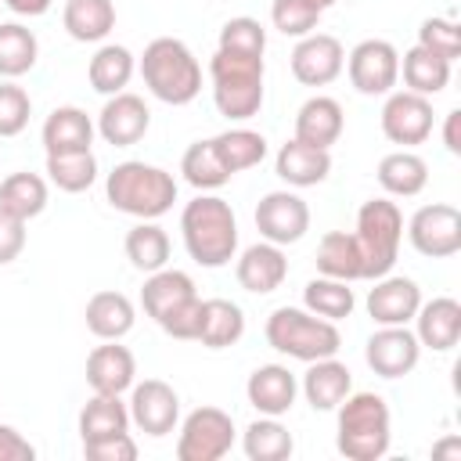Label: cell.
Listing matches in <instances>:
<instances>
[{
  "label": "cell",
  "mask_w": 461,
  "mask_h": 461,
  "mask_svg": "<svg viewBox=\"0 0 461 461\" xmlns=\"http://www.w3.org/2000/svg\"><path fill=\"white\" fill-rule=\"evenodd\" d=\"M29 115H32L29 94L18 83L4 79L0 83V137H18L29 126Z\"/></svg>",
  "instance_id": "obj_46"
},
{
  "label": "cell",
  "mask_w": 461,
  "mask_h": 461,
  "mask_svg": "<svg viewBox=\"0 0 461 461\" xmlns=\"http://www.w3.org/2000/svg\"><path fill=\"white\" fill-rule=\"evenodd\" d=\"M267 342H270V349L310 364V360L335 357L342 346V335H339L335 321H324L299 306H277L267 317Z\"/></svg>",
  "instance_id": "obj_5"
},
{
  "label": "cell",
  "mask_w": 461,
  "mask_h": 461,
  "mask_svg": "<svg viewBox=\"0 0 461 461\" xmlns=\"http://www.w3.org/2000/svg\"><path fill=\"white\" fill-rule=\"evenodd\" d=\"M140 79L144 86L166 104H191L202 94V65L191 47L176 36H158L140 54Z\"/></svg>",
  "instance_id": "obj_2"
},
{
  "label": "cell",
  "mask_w": 461,
  "mask_h": 461,
  "mask_svg": "<svg viewBox=\"0 0 461 461\" xmlns=\"http://www.w3.org/2000/svg\"><path fill=\"white\" fill-rule=\"evenodd\" d=\"M241 450H245L249 461H285V457H292L295 439H292V432H288L277 418L263 414V418H256V421L245 429Z\"/></svg>",
  "instance_id": "obj_36"
},
{
  "label": "cell",
  "mask_w": 461,
  "mask_h": 461,
  "mask_svg": "<svg viewBox=\"0 0 461 461\" xmlns=\"http://www.w3.org/2000/svg\"><path fill=\"white\" fill-rule=\"evenodd\" d=\"M209 79L220 115L245 122L263 108V58L216 50L209 61Z\"/></svg>",
  "instance_id": "obj_6"
},
{
  "label": "cell",
  "mask_w": 461,
  "mask_h": 461,
  "mask_svg": "<svg viewBox=\"0 0 461 461\" xmlns=\"http://www.w3.org/2000/svg\"><path fill=\"white\" fill-rule=\"evenodd\" d=\"M339 432L335 447L349 461H378L389 454L393 443V418L389 403L378 393H349L339 407Z\"/></svg>",
  "instance_id": "obj_3"
},
{
  "label": "cell",
  "mask_w": 461,
  "mask_h": 461,
  "mask_svg": "<svg viewBox=\"0 0 461 461\" xmlns=\"http://www.w3.org/2000/svg\"><path fill=\"white\" fill-rule=\"evenodd\" d=\"M22 249H25V220L0 209V267L14 263L22 256Z\"/></svg>",
  "instance_id": "obj_49"
},
{
  "label": "cell",
  "mask_w": 461,
  "mask_h": 461,
  "mask_svg": "<svg viewBox=\"0 0 461 461\" xmlns=\"http://www.w3.org/2000/svg\"><path fill=\"white\" fill-rule=\"evenodd\" d=\"M0 209L18 220H32L47 209V180L40 173H11L0 180Z\"/></svg>",
  "instance_id": "obj_37"
},
{
  "label": "cell",
  "mask_w": 461,
  "mask_h": 461,
  "mask_svg": "<svg viewBox=\"0 0 461 461\" xmlns=\"http://www.w3.org/2000/svg\"><path fill=\"white\" fill-rule=\"evenodd\" d=\"M104 194L112 202V209L137 216V220H158L173 209L176 202V180L173 173L148 166V162H119L108 180H104Z\"/></svg>",
  "instance_id": "obj_4"
},
{
  "label": "cell",
  "mask_w": 461,
  "mask_h": 461,
  "mask_svg": "<svg viewBox=\"0 0 461 461\" xmlns=\"http://www.w3.org/2000/svg\"><path fill=\"white\" fill-rule=\"evenodd\" d=\"M349 393H353V375L342 360L335 357L310 360V371L303 375V396L313 411H335Z\"/></svg>",
  "instance_id": "obj_25"
},
{
  "label": "cell",
  "mask_w": 461,
  "mask_h": 461,
  "mask_svg": "<svg viewBox=\"0 0 461 461\" xmlns=\"http://www.w3.org/2000/svg\"><path fill=\"white\" fill-rule=\"evenodd\" d=\"M310 4H313V7H321V11H328V7L335 4V0H310Z\"/></svg>",
  "instance_id": "obj_54"
},
{
  "label": "cell",
  "mask_w": 461,
  "mask_h": 461,
  "mask_svg": "<svg viewBox=\"0 0 461 461\" xmlns=\"http://www.w3.org/2000/svg\"><path fill=\"white\" fill-rule=\"evenodd\" d=\"M133 68H137V61H133V54H130L122 43H104V47H97V54L90 58L86 79H90V86H94L97 94L112 97V94H122V90H126V83L133 79Z\"/></svg>",
  "instance_id": "obj_31"
},
{
  "label": "cell",
  "mask_w": 461,
  "mask_h": 461,
  "mask_svg": "<svg viewBox=\"0 0 461 461\" xmlns=\"http://www.w3.org/2000/svg\"><path fill=\"white\" fill-rule=\"evenodd\" d=\"M256 230L263 241L292 245L310 230V205L295 191H270L256 205Z\"/></svg>",
  "instance_id": "obj_13"
},
{
  "label": "cell",
  "mask_w": 461,
  "mask_h": 461,
  "mask_svg": "<svg viewBox=\"0 0 461 461\" xmlns=\"http://www.w3.org/2000/svg\"><path fill=\"white\" fill-rule=\"evenodd\" d=\"M461 112L454 108V112H447V119H443V144H447V151L450 155H461Z\"/></svg>",
  "instance_id": "obj_51"
},
{
  "label": "cell",
  "mask_w": 461,
  "mask_h": 461,
  "mask_svg": "<svg viewBox=\"0 0 461 461\" xmlns=\"http://www.w3.org/2000/svg\"><path fill=\"white\" fill-rule=\"evenodd\" d=\"M292 76L303 83V86H328L331 79H339L342 65H346V50L335 36L328 32H310L295 43L292 58Z\"/></svg>",
  "instance_id": "obj_15"
},
{
  "label": "cell",
  "mask_w": 461,
  "mask_h": 461,
  "mask_svg": "<svg viewBox=\"0 0 461 461\" xmlns=\"http://www.w3.org/2000/svg\"><path fill=\"white\" fill-rule=\"evenodd\" d=\"M158 328H162L169 339H198V328H202V299L194 295V299L180 303L176 310H169V313L158 321Z\"/></svg>",
  "instance_id": "obj_47"
},
{
  "label": "cell",
  "mask_w": 461,
  "mask_h": 461,
  "mask_svg": "<svg viewBox=\"0 0 461 461\" xmlns=\"http://www.w3.org/2000/svg\"><path fill=\"white\" fill-rule=\"evenodd\" d=\"M418 47L454 65V58H461V25L454 18H425L418 29Z\"/></svg>",
  "instance_id": "obj_45"
},
{
  "label": "cell",
  "mask_w": 461,
  "mask_h": 461,
  "mask_svg": "<svg viewBox=\"0 0 461 461\" xmlns=\"http://www.w3.org/2000/svg\"><path fill=\"white\" fill-rule=\"evenodd\" d=\"M126 407H130V421L148 436H169L180 421V396L162 378L133 382Z\"/></svg>",
  "instance_id": "obj_14"
},
{
  "label": "cell",
  "mask_w": 461,
  "mask_h": 461,
  "mask_svg": "<svg viewBox=\"0 0 461 461\" xmlns=\"http://www.w3.org/2000/svg\"><path fill=\"white\" fill-rule=\"evenodd\" d=\"M432 457H461V439H443V443H436L432 447Z\"/></svg>",
  "instance_id": "obj_53"
},
{
  "label": "cell",
  "mask_w": 461,
  "mask_h": 461,
  "mask_svg": "<svg viewBox=\"0 0 461 461\" xmlns=\"http://www.w3.org/2000/svg\"><path fill=\"white\" fill-rule=\"evenodd\" d=\"M357 249L364 259V281L385 277L396 259H400V241H403V212L389 198H371L357 212Z\"/></svg>",
  "instance_id": "obj_7"
},
{
  "label": "cell",
  "mask_w": 461,
  "mask_h": 461,
  "mask_svg": "<svg viewBox=\"0 0 461 461\" xmlns=\"http://www.w3.org/2000/svg\"><path fill=\"white\" fill-rule=\"evenodd\" d=\"M133 321H137V310L122 292H97L86 303V328L97 339H122L133 328Z\"/></svg>",
  "instance_id": "obj_33"
},
{
  "label": "cell",
  "mask_w": 461,
  "mask_h": 461,
  "mask_svg": "<svg viewBox=\"0 0 461 461\" xmlns=\"http://www.w3.org/2000/svg\"><path fill=\"white\" fill-rule=\"evenodd\" d=\"M148 126H151V112H148L144 97L122 90V94H112L104 101V108L97 112V126L94 130L112 148H130L148 133Z\"/></svg>",
  "instance_id": "obj_16"
},
{
  "label": "cell",
  "mask_w": 461,
  "mask_h": 461,
  "mask_svg": "<svg viewBox=\"0 0 461 461\" xmlns=\"http://www.w3.org/2000/svg\"><path fill=\"white\" fill-rule=\"evenodd\" d=\"M83 454L90 461H133L137 457V443L130 439V432H119V436H108V439L83 443Z\"/></svg>",
  "instance_id": "obj_48"
},
{
  "label": "cell",
  "mask_w": 461,
  "mask_h": 461,
  "mask_svg": "<svg viewBox=\"0 0 461 461\" xmlns=\"http://www.w3.org/2000/svg\"><path fill=\"white\" fill-rule=\"evenodd\" d=\"M274 173L288 184V187H317L321 180H328L331 173V151L328 148H313L303 140H285L277 148L274 158Z\"/></svg>",
  "instance_id": "obj_22"
},
{
  "label": "cell",
  "mask_w": 461,
  "mask_h": 461,
  "mask_svg": "<svg viewBox=\"0 0 461 461\" xmlns=\"http://www.w3.org/2000/svg\"><path fill=\"white\" fill-rule=\"evenodd\" d=\"M382 133L403 148L425 144L432 137V101L411 90H393L382 104Z\"/></svg>",
  "instance_id": "obj_12"
},
{
  "label": "cell",
  "mask_w": 461,
  "mask_h": 461,
  "mask_svg": "<svg viewBox=\"0 0 461 461\" xmlns=\"http://www.w3.org/2000/svg\"><path fill=\"white\" fill-rule=\"evenodd\" d=\"M411 245L429 259H447L461 252V212L447 202L421 205L407 223Z\"/></svg>",
  "instance_id": "obj_10"
},
{
  "label": "cell",
  "mask_w": 461,
  "mask_h": 461,
  "mask_svg": "<svg viewBox=\"0 0 461 461\" xmlns=\"http://www.w3.org/2000/svg\"><path fill=\"white\" fill-rule=\"evenodd\" d=\"M342 126H346L342 104L324 94L303 101L295 112V140L313 144V148H331L342 137Z\"/></svg>",
  "instance_id": "obj_23"
},
{
  "label": "cell",
  "mask_w": 461,
  "mask_h": 461,
  "mask_svg": "<svg viewBox=\"0 0 461 461\" xmlns=\"http://www.w3.org/2000/svg\"><path fill=\"white\" fill-rule=\"evenodd\" d=\"M65 32L79 43H101L115 29V4L112 0H65Z\"/></svg>",
  "instance_id": "obj_30"
},
{
  "label": "cell",
  "mask_w": 461,
  "mask_h": 461,
  "mask_svg": "<svg viewBox=\"0 0 461 461\" xmlns=\"http://www.w3.org/2000/svg\"><path fill=\"white\" fill-rule=\"evenodd\" d=\"M194 295H198V292H194L191 274L162 267V270L148 274V281H144V288H140V306H144V313L158 324L169 310H176L180 303H187V299H194Z\"/></svg>",
  "instance_id": "obj_26"
},
{
  "label": "cell",
  "mask_w": 461,
  "mask_h": 461,
  "mask_svg": "<svg viewBox=\"0 0 461 461\" xmlns=\"http://www.w3.org/2000/svg\"><path fill=\"white\" fill-rule=\"evenodd\" d=\"M212 151L223 162V169L234 176V173L252 169L267 158V137L249 130V126H234V130H223L212 137Z\"/></svg>",
  "instance_id": "obj_35"
},
{
  "label": "cell",
  "mask_w": 461,
  "mask_h": 461,
  "mask_svg": "<svg viewBox=\"0 0 461 461\" xmlns=\"http://www.w3.org/2000/svg\"><path fill=\"white\" fill-rule=\"evenodd\" d=\"M364 360L378 378H403L421 360V342L407 324H378L364 346Z\"/></svg>",
  "instance_id": "obj_11"
},
{
  "label": "cell",
  "mask_w": 461,
  "mask_h": 461,
  "mask_svg": "<svg viewBox=\"0 0 461 461\" xmlns=\"http://www.w3.org/2000/svg\"><path fill=\"white\" fill-rule=\"evenodd\" d=\"M43 148L47 155H72V151H90L94 144V122L83 108L76 104H61L47 115L43 122Z\"/></svg>",
  "instance_id": "obj_24"
},
{
  "label": "cell",
  "mask_w": 461,
  "mask_h": 461,
  "mask_svg": "<svg viewBox=\"0 0 461 461\" xmlns=\"http://www.w3.org/2000/svg\"><path fill=\"white\" fill-rule=\"evenodd\" d=\"M40 58V43L32 29L22 22H0V79H18L25 76Z\"/></svg>",
  "instance_id": "obj_38"
},
{
  "label": "cell",
  "mask_w": 461,
  "mask_h": 461,
  "mask_svg": "<svg viewBox=\"0 0 461 461\" xmlns=\"http://www.w3.org/2000/svg\"><path fill=\"white\" fill-rule=\"evenodd\" d=\"M180 173L198 191H216V187H223L230 180V173L223 169V162L212 151V140H194L180 158Z\"/></svg>",
  "instance_id": "obj_41"
},
{
  "label": "cell",
  "mask_w": 461,
  "mask_h": 461,
  "mask_svg": "<svg viewBox=\"0 0 461 461\" xmlns=\"http://www.w3.org/2000/svg\"><path fill=\"white\" fill-rule=\"evenodd\" d=\"M216 50H230V54H245V58H263L267 50V29L256 18H230L220 29V47Z\"/></svg>",
  "instance_id": "obj_43"
},
{
  "label": "cell",
  "mask_w": 461,
  "mask_h": 461,
  "mask_svg": "<svg viewBox=\"0 0 461 461\" xmlns=\"http://www.w3.org/2000/svg\"><path fill=\"white\" fill-rule=\"evenodd\" d=\"M4 7H11L22 18H40L50 11V0H4Z\"/></svg>",
  "instance_id": "obj_52"
},
{
  "label": "cell",
  "mask_w": 461,
  "mask_h": 461,
  "mask_svg": "<svg viewBox=\"0 0 461 461\" xmlns=\"http://www.w3.org/2000/svg\"><path fill=\"white\" fill-rule=\"evenodd\" d=\"M234 274H238V285H241L245 292L267 295V292L281 288V281L288 277V259H285L281 245H274V241H256V245H249V249L238 256Z\"/></svg>",
  "instance_id": "obj_19"
},
{
  "label": "cell",
  "mask_w": 461,
  "mask_h": 461,
  "mask_svg": "<svg viewBox=\"0 0 461 461\" xmlns=\"http://www.w3.org/2000/svg\"><path fill=\"white\" fill-rule=\"evenodd\" d=\"M421 306V288L411 277L385 274L375 277V288L367 292V313L375 324H411Z\"/></svg>",
  "instance_id": "obj_17"
},
{
  "label": "cell",
  "mask_w": 461,
  "mask_h": 461,
  "mask_svg": "<svg viewBox=\"0 0 461 461\" xmlns=\"http://www.w3.org/2000/svg\"><path fill=\"white\" fill-rule=\"evenodd\" d=\"M303 303H306L310 313H317V317H324V321H346V317L353 313V306H357L349 281L324 277V274L313 277V281L303 288Z\"/></svg>",
  "instance_id": "obj_40"
},
{
  "label": "cell",
  "mask_w": 461,
  "mask_h": 461,
  "mask_svg": "<svg viewBox=\"0 0 461 461\" xmlns=\"http://www.w3.org/2000/svg\"><path fill=\"white\" fill-rule=\"evenodd\" d=\"M317 270L324 277H339V281H364V259L357 249V238L346 230H328L317 245Z\"/></svg>",
  "instance_id": "obj_32"
},
{
  "label": "cell",
  "mask_w": 461,
  "mask_h": 461,
  "mask_svg": "<svg viewBox=\"0 0 461 461\" xmlns=\"http://www.w3.org/2000/svg\"><path fill=\"white\" fill-rule=\"evenodd\" d=\"M47 176L58 191L79 194L97 180V158L94 151H72V155H47Z\"/></svg>",
  "instance_id": "obj_42"
},
{
  "label": "cell",
  "mask_w": 461,
  "mask_h": 461,
  "mask_svg": "<svg viewBox=\"0 0 461 461\" xmlns=\"http://www.w3.org/2000/svg\"><path fill=\"white\" fill-rule=\"evenodd\" d=\"M133 378H137V360L126 346H119V339H104V346H97L86 357V382L94 393L122 396L126 389H133Z\"/></svg>",
  "instance_id": "obj_18"
},
{
  "label": "cell",
  "mask_w": 461,
  "mask_h": 461,
  "mask_svg": "<svg viewBox=\"0 0 461 461\" xmlns=\"http://www.w3.org/2000/svg\"><path fill=\"white\" fill-rule=\"evenodd\" d=\"M295 393H299V382L295 375L285 367V364H263L249 375L245 382V396L249 403L259 411V414H270V418H281L292 411L295 403Z\"/></svg>",
  "instance_id": "obj_21"
},
{
  "label": "cell",
  "mask_w": 461,
  "mask_h": 461,
  "mask_svg": "<svg viewBox=\"0 0 461 461\" xmlns=\"http://www.w3.org/2000/svg\"><path fill=\"white\" fill-rule=\"evenodd\" d=\"M349 72V83L364 97H382L393 94L400 79V50L389 40H360L349 50V61L342 65Z\"/></svg>",
  "instance_id": "obj_9"
},
{
  "label": "cell",
  "mask_w": 461,
  "mask_h": 461,
  "mask_svg": "<svg viewBox=\"0 0 461 461\" xmlns=\"http://www.w3.org/2000/svg\"><path fill=\"white\" fill-rule=\"evenodd\" d=\"M378 184L385 194L393 198H414L425 191L429 184V162L407 148L400 151H389L382 162H378Z\"/></svg>",
  "instance_id": "obj_27"
},
{
  "label": "cell",
  "mask_w": 461,
  "mask_h": 461,
  "mask_svg": "<svg viewBox=\"0 0 461 461\" xmlns=\"http://www.w3.org/2000/svg\"><path fill=\"white\" fill-rule=\"evenodd\" d=\"M234 447V418L220 407H198L184 418L176 436L180 461H220Z\"/></svg>",
  "instance_id": "obj_8"
},
{
  "label": "cell",
  "mask_w": 461,
  "mask_h": 461,
  "mask_svg": "<svg viewBox=\"0 0 461 461\" xmlns=\"http://www.w3.org/2000/svg\"><path fill=\"white\" fill-rule=\"evenodd\" d=\"M36 447L14 429V425H0V461H32Z\"/></svg>",
  "instance_id": "obj_50"
},
{
  "label": "cell",
  "mask_w": 461,
  "mask_h": 461,
  "mask_svg": "<svg viewBox=\"0 0 461 461\" xmlns=\"http://www.w3.org/2000/svg\"><path fill=\"white\" fill-rule=\"evenodd\" d=\"M321 14H324V11L313 7L310 0H274V4H270V22H274V29L285 32V36H295V40L310 36V32L317 29Z\"/></svg>",
  "instance_id": "obj_44"
},
{
  "label": "cell",
  "mask_w": 461,
  "mask_h": 461,
  "mask_svg": "<svg viewBox=\"0 0 461 461\" xmlns=\"http://www.w3.org/2000/svg\"><path fill=\"white\" fill-rule=\"evenodd\" d=\"M119 432H130V407L119 396H112V393H94L86 400V407L79 411V436H83V443L108 439V436H119Z\"/></svg>",
  "instance_id": "obj_29"
},
{
  "label": "cell",
  "mask_w": 461,
  "mask_h": 461,
  "mask_svg": "<svg viewBox=\"0 0 461 461\" xmlns=\"http://www.w3.org/2000/svg\"><path fill=\"white\" fill-rule=\"evenodd\" d=\"M126 259L144 274L162 270L169 263V234L155 220H140L126 234Z\"/></svg>",
  "instance_id": "obj_39"
},
{
  "label": "cell",
  "mask_w": 461,
  "mask_h": 461,
  "mask_svg": "<svg viewBox=\"0 0 461 461\" xmlns=\"http://www.w3.org/2000/svg\"><path fill=\"white\" fill-rule=\"evenodd\" d=\"M414 335L432 353L454 349L461 339V303L450 295H436L432 303H421L414 313Z\"/></svg>",
  "instance_id": "obj_20"
},
{
  "label": "cell",
  "mask_w": 461,
  "mask_h": 461,
  "mask_svg": "<svg viewBox=\"0 0 461 461\" xmlns=\"http://www.w3.org/2000/svg\"><path fill=\"white\" fill-rule=\"evenodd\" d=\"M184 249L198 267H227L238 252V220L230 202L216 194H198L180 212Z\"/></svg>",
  "instance_id": "obj_1"
},
{
  "label": "cell",
  "mask_w": 461,
  "mask_h": 461,
  "mask_svg": "<svg viewBox=\"0 0 461 461\" xmlns=\"http://www.w3.org/2000/svg\"><path fill=\"white\" fill-rule=\"evenodd\" d=\"M400 72H403L407 90L421 94V97H436L450 83V61H443L439 54H432V50H425L418 43L400 58Z\"/></svg>",
  "instance_id": "obj_34"
},
{
  "label": "cell",
  "mask_w": 461,
  "mask_h": 461,
  "mask_svg": "<svg viewBox=\"0 0 461 461\" xmlns=\"http://www.w3.org/2000/svg\"><path fill=\"white\" fill-rule=\"evenodd\" d=\"M245 335V313L230 299H202V328L198 339L209 349H227Z\"/></svg>",
  "instance_id": "obj_28"
}]
</instances>
